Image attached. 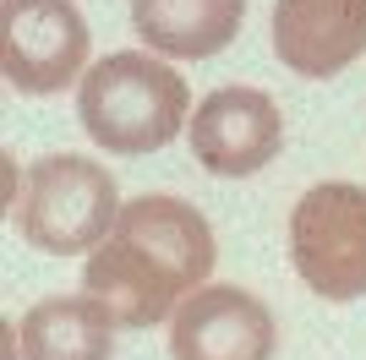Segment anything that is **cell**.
<instances>
[{
    "label": "cell",
    "mask_w": 366,
    "mask_h": 360,
    "mask_svg": "<svg viewBox=\"0 0 366 360\" xmlns=\"http://www.w3.org/2000/svg\"><path fill=\"white\" fill-rule=\"evenodd\" d=\"M219 262L214 229L192 202L181 196H137L126 202L115 229L88 251L82 289L121 328H153L159 316H175L186 295L208 284Z\"/></svg>",
    "instance_id": "1"
},
{
    "label": "cell",
    "mask_w": 366,
    "mask_h": 360,
    "mask_svg": "<svg viewBox=\"0 0 366 360\" xmlns=\"http://www.w3.org/2000/svg\"><path fill=\"white\" fill-rule=\"evenodd\" d=\"M76 115L82 131L109 153H159L181 136V126H192V88L169 60L115 49L88 66Z\"/></svg>",
    "instance_id": "2"
},
{
    "label": "cell",
    "mask_w": 366,
    "mask_h": 360,
    "mask_svg": "<svg viewBox=\"0 0 366 360\" xmlns=\"http://www.w3.org/2000/svg\"><path fill=\"white\" fill-rule=\"evenodd\" d=\"M11 219L33 251L76 256L93 251L115 229L121 191H115V175L88 153H44L22 175V196H16Z\"/></svg>",
    "instance_id": "3"
},
{
    "label": "cell",
    "mask_w": 366,
    "mask_h": 360,
    "mask_svg": "<svg viewBox=\"0 0 366 360\" xmlns=\"http://www.w3.org/2000/svg\"><path fill=\"white\" fill-rule=\"evenodd\" d=\"M290 262L317 300L366 295V186L322 180L290 208Z\"/></svg>",
    "instance_id": "4"
},
{
    "label": "cell",
    "mask_w": 366,
    "mask_h": 360,
    "mask_svg": "<svg viewBox=\"0 0 366 360\" xmlns=\"http://www.w3.org/2000/svg\"><path fill=\"white\" fill-rule=\"evenodd\" d=\"M88 22L71 0H0V71L22 99L71 88L88 66Z\"/></svg>",
    "instance_id": "5"
},
{
    "label": "cell",
    "mask_w": 366,
    "mask_h": 360,
    "mask_svg": "<svg viewBox=\"0 0 366 360\" xmlns=\"http://www.w3.org/2000/svg\"><path fill=\"white\" fill-rule=\"evenodd\" d=\"M192 159L219 180H246L268 169L285 148V115L262 88H214L192 109Z\"/></svg>",
    "instance_id": "6"
},
{
    "label": "cell",
    "mask_w": 366,
    "mask_h": 360,
    "mask_svg": "<svg viewBox=\"0 0 366 360\" xmlns=\"http://www.w3.org/2000/svg\"><path fill=\"white\" fill-rule=\"evenodd\" d=\"M274 311L241 284H202L169 316V360H274Z\"/></svg>",
    "instance_id": "7"
},
{
    "label": "cell",
    "mask_w": 366,
    "mask_h": 360,
    "mask_svg": "<svg viewBox=\"0 0 366 360\" xmlns=\"http://www.w3.org/2000/svg\"><path fill=\"white\" fill-rule=\"evenodd\" d=\"M274 55L295 76H339L366 55V0H274Z\"/></svg>",
    "instance_id": "8"
},
{
    "label": "cell",
    "mask_w": 366,
    "mask_h": 360,
    "mask_svg": "<svg viewBox=\"0 0 366 360\" xmlns=\"http://www.w3.org/2000/svg\"><path fill=\"white\" fill-rule=\"evenodd\" d=\"M246 0H132V28L153 55L214 60L235 44Z\"/></svg>",
    "instance_id": "9"
},
{
    "label": "cell",
    "mask_w": 366,
    "mask_h": 360,
    "mask_svg": "<svg viewBox=\"0 0 366 360\" xmlns=\"http://www.w3.org/2000/svg\"><path fill=\"white\" fill-rule=\"evenodd\" d=\"M115 316L93 295L39 300L16 322V360H109L115 355Z\"/></svg>",
    "instance_id": "10"
}]
</instances>
